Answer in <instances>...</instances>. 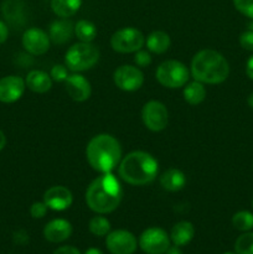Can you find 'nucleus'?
<instances>
[{"label": "nucleus", "mask_w": 253, "mask_h": 254, "mask_svg": "<svg viewBox=\"0 0 253 254\" xmlns=\"http://www.w3.org/2000/svg\"><path fill=\"white\" fill-rule=\"evenodd\" d=\"M141 119L149 130L161 131L166 128L169 113L166 107L159 101H150L144 104L141 109Z\"/></svg>", "instance_id": "obj_9"}, {"label": "nucleus", "mask_w": 253, "mask_h": 254, "mask_svg": "<svg viewBox=\"0 0 253 254\" xmlns=\"http://www.w3.org/2000/svg\"><path fill=\"white\" fill-rule=\"evenodd\" d=\"M1 12L11 25H22L25 21V5L22 0H5Z\"/></svg>", "instance_id": "obj_20"}, {"label": "nucleus", "mask_w": 253, "mask_h": 254, "mask_svg": "<svg viewBox=\"0 0 253 254\" xmlns=\"http://www.w3.org/2000/svg\"><path fill=\"white\" fill-rule=\"evenodd\" d=\"M164 254H183V252H181V250L178 246H173V247L170 246V247L168 248V251Z\"/></svg>", "instance_id": "obj_37"}, {"label": "nucleus", "mask_w": 253, "mask_h": 254, "mask_svg": "<svg viewBox=\"0 0 253 254\" xmlns=\"http://www.w3.org/2000/svg\"><path fill=\"white\" fill-rule=\"evenodd\" d=\"M236 10L253 20V0H233Z\"/></svg>", "instance_id": "obj_29"}, {"label": "nucleus", "mask_w": 253, "mask_h": 254, "mask_svg": "<svg viewBox=\"0 0 253 254\" xmlns=\"http://www.w3.org/2000/svg\"><path fill=\"white\" fill-rule=\"evenodd\" d=\"M155 77L161 86L174 89L185 86L190 77V72L183 62L169 60L159 64Z\"/></svg>", "instance_id": "obj_6"}, {"label": "nucleus", "mask_w": 253, "mask_h": 254, "mask_svg": "<svg viewBox=\"0 0 253 254\" xmlns=\"http://www.w3.org/2000/svg\"><path fill=\"white\" fill-rule=\"evenodd\" d=\"M193 236H195V227L192 223L189 221H180L171 228L170 241L174 243V246L183 247L191 242Z\"/></svg>", "instance_id": "obj_19"}, {"label": "nucleus", "mask_w": 253, "mask_h": 254, "mask_svg": "<svg viewBox=\"0 0 253 254\" xmlns=\"http://www.w3.org/2000/svg\"><path fill=\"white\" fill-rule=\"evenodd\" d=\"M145 39L144 35L134 27H123L111 37V46L119 54H131L141 50Z\"/></svg>", "instance_id": "obj_7"}, {"label": "nucleus", "mask_w": 253, "mask_h": 254, "mask_svg": "<svg viewBox=\"0 0 253 254\" xmlns=\"http://www.w3.org/2000/svg\"><path fill=\"white\" fill-rule=\"evenodd\" d=\"M106 246L112 254H133L136 251V238L126 230H117L107 235Z\"/></svg>", "instance_id": "obj_11"}, {"label": "nucleus", "mask_w": 253, "mask_h": 254, "mask_svg": "<svg viewBox=\"0 0 253 254\" xmlns=\"http://www.w3.org/2000/svg\"><path fill=\"white\" fill-rule=\"evenodd\" d=\"M252 207H253V200H252Z\"/></svg>", "instance_id": "obj_43"}, {"label": "nucleus", "mask_w": 253, "mask_h": 254, "mask_svg": "<svg viewBox=\"0 0 253 254\" xmlns=\"http://www.w3.org/2000/svg\"><path fill=\"white\" fill-rule=\"evenodd\" d=\"M170 37L164 31H154L146 39V47L153 54H164L170 47Z\"/></svg>", "instance_id": "obj_23"}, {"label": "nucleus", "mask_w": 253, "mask_h": 254, "mask_svg": "<svg viewBox=\"0 0 253 254\" xmlns=\"http://www.w3.org/2000/svg\"><path fill=\"white\" fill-rule=\"evenodd\" d=\"M191 74L195 81L201 83H222L230 74V64L220 52L210 49L201 50L191 61Z\"/></svg>", "instance_id": "obj_3"}, {"label": "nucleus", "mask_w": 253, "mask_h": 254, "mask_svg": "<svg viewBox=\"0 0 253 254\" xmlns=\"http://www.w3.org/2000/svg\"><path fill=\"white\" fill-rule=\"evenodd\" d=\"M186 184V176L179 169H169L160 176V185L164 190L176 192L184 189Z\"/></svg>", "instance_id": "obj_21"}, {"label": "nucleus", "mask_w": 253, "mask_h": 254, "mask_svg": "<svg viewBox=\"0 0 253 254\" xmlns=\"http://www.w3.org/2000/svg\"><path fill=\"white\" fill-rule=\"evenodd\" d=\"M134 62L136 64V66L139 67H146L151 64V56L149 52L143 51V50H139L135 52V57H134Z\"/></svg>", "instance_id": "obj_32"}, {"label": "nucleus", "mask_w": 253, "mask_h": 254, "mask_svg": "<svg viewBox=\"0 0 253 254\" xmlns=\"http://www.w3.org/2000/svg\"><path fill=\"white\" fill-rule=\"evenodd\" d=\"M84 254H103V252H102L101 250H98V248H88V250L84 252Z\"/></svg>", "instance_id": "obj_39"}, {"label": "nucleus", "mask_w": 253, "mask_h": 254, "mask_svg": "<svg viewBox=\"0 0 253 254\" xmlns=\"http://www.w3.org/2000/svg\"><path fill=\"white\" fill-rule=\"evenodd\" d=\"M113 81L122 91L134 92L143 86L144 74L138 67L123 64L114 71Z\"/></svg>", "instance_id": "obj_10"}, {"label": "nucleus", "mask_w": 253, "mask_h": 254, "mask_svg": "<svg viewBox=\"0 0 253 254\" xmlns=\"http://www.w3.org/2000/svg\"><path fill=\"white\" fill-rule=\"evenodd\" d=\"M5 145H6V136L2 133V130H0V151L5 148Z\"/></svg>", "instance_id": "obj_38"}, {"label": "nucleus", "mask_w": 253, "mask_h": 254, "mask_svg": "<svg viewBox=\"0 0 253 254\" xmlns=\"http://www.w3.org/2000/svg\"><path fill=\"white\" fill-rule=\"evenodd\" d=\"M22 46L29 54L40 56L49 51L50 37L44 30L39 27H31L22 35Z\"/></svg>", "instance_id": "obj_12"}, {"label": "nucleus", "mask_w": 253, "mask_h": 254, "mask_svg": "<svg viewBox=\"0 0 253 254\" xmlns=\"http://www.w3.org/2000/svg\"><path fill=\"white\" fill-rule=\"evenodd\" d=\"M72 235V225L63 218L52 220L45 226L44 237L51 243H61Z\"/></svg>", "instance_id": "obj_16"}, {"label": "nucleus", "mask_w": 253, "mask_h": 254, "mask_svg": "<svg viewBox=\"0 0 253 254\" xmlns=\"http://www.w3.org/2000/svg\"><path fill=\"white\" fill-rule=\"evenodd\" d=\"M99 60V50L92 42H79L69 47L64 62L69 71L82 72L92 68Z\"/></svg>", "instance_id": "obj_5"}, {"label": "nucleus", "mask_w": 253, "mask_h": 254, "mask_svg": "<svg viewBox=\"0 0 253 254\" xmlns=\"http://www.w3.org/2000/svg\"><path fill=\"white\" fill-rule=\"evenodd\" d=\"M223 254H237V253H236V252H235V253H231V252H227V253H223Z\"/></svg>", "instance_id": "obj_42"}, {"label": "nucleus", "mask_w": 253, "mask_h": 254, "mask_svg": "<svg viewBox=\"0 0 253 254\" xmlns=\"http://www.w3.org/2000/svg\"><path fill=\"white\" fill-rule=\"evenodd\" d=\"M250 30H253V22L252 24H250Z\"/></svg>", "instance_id": "obj_41"}, {"label": "nucleus", "mask_w": 253, "mask_h": 254, "mask_svg": "<svg viewBox=\"0 0 253 254\" xmlns=\"http://www.w3.org/2000/svg\"><path fill=\"white\" fill-rule=\"evenodd\" d=\"M68 76V68L64 64H56L52 67L51 72H50V77L55 82H64Z\"/></svg>", "instance_id": "obj_30"}, {"label": "nucleus", "mask_w": 253, "mask_h": 254, "mask_svg": "<svg viewBox=\"0 0 253 254\" xmlns=\"http://www.w3.org/2000/svg\"><path fill=\"white\" fill-rule=\"evenodd\" d=\"M86 158L93 170L101 174L112 173L121 163V144L109 134H98L89 140L86 148Z\"/></svg>", "instance_id": "obj_2"}, {"label": "nucleus", "mask_w": 253, "mask_h": 254, "mask_svg": "<svg viewBox=\"0 0 253 254\" xmlns=\"http://www.w3.org/2000/svg\"><path fill=\"white\" fill-rule=\"evenodd\" d=\"M232 226L241 232L253 230V213L250 211H238L232 217Z\"/></svg>", "instance_id": "obj_26"}, {"label": "nucleus", "mask_w": 253, "mask_h": 254, "mask_svg": "<svg viewBox=\"0 0 253 254\" xmlns=\"http://www.w3.org/2000/svg\"><path fill=\"white\" fill-rule=\"evenodd\" d=\"M139 246L148 254H164L170 247V237L163 228H146L139 237Z\"/></svg>", "instance_id": "obj_8"}, {"label": "nucleus", "mask_w": 253, "mask_h": 254, "mask_svg": "<svg viewBox=\"0 0 253 254\" xmlns=\"http://www.w3.org/2000/svg\"><path fill=\"white\" fill-rule=\"evenodd\" d=\"M82 5V0H51V9L57 16L67 19L76 14Z\"/></svg>", "instance_id": "obj_22"}, {"label": "nucleus", "mask_w": 253, "mask_h": 254, "mask_svg": "<svg viewBox=\"0 0 253 254\" xmlns=\"http://www.w3.org/2000/svg\"><path fill=\"white\" fill-rule=\"evenodd\" d=\"M74 26L69 20L62 19L56 20L51 24L49 30V37L54 44L63 45L71 40Z\"/></svg>", "instance_id": "obj_17"}, {"label": "nucleus", "mask_w": 253, "mask_h": 254, "mask_svg": "<svg viewBox=\"0 0 253 254\" xmlns=\"http://www.w3.org/2000/svg\"><path fill=\"white\" fill-rule=\"evenodd\" d=\"M47 208L49 207H47L44 201L42 202H34L31 205V207H30V215L34 218H42L46 215Z\"/></svg>", "instance_id": "obj_31"}, {"label": "nucleus", "mask_w": 253, "mask_h": 254, "mask_svg": "<svg viewBox=\"0 0 253 254\" xmlns=\"http://www.w3.org/2000/svg\"><path fill=\"white\" fill-rule=\"evenodd\" d=\"M44 202L54 211H64L73 202L72 192L64 186H52L44 193Z\"/></svg>", "instance_id": "obj_14"}, {"label": "nucleus", "mask_w": 253, "mask_h": 254, "mask_svg": "<svg viewBox=\"0 0 253 254\" xmlns=\"http://www.w3.org/2000/svg\"><path fill=\"white\" fill-rule=\"evenodd\" d=\"M183 94L184 99L189 104H191V106H197V104L202 103L205 101L206 89L203 87V83H201L198 81H193L184 88Z\"/></svg>", "instance_id": "obj_24"}, {"label": "nucleus", "mask_w": 253, "mask_h": 254, "mask_svg": "<svg viewBox=\"0 0 253 254\" xmlns=\"http://www.w3.org/2000/svg\"><path fill=\"white\" fill-rule=\"evenodd\" d=\"M247 103H248V106H250L251 108L253 109V92H252V93L250 94V96H248V98H247Z\"/></svg>", "instance_id": "obj_40"}, {"label": "nucleus", "mask_w": 253, "mask_h": 254, "mask_svg": "<svg viewBox=\"0 0 253 254\" xmlns=\"http://www.w3.org/2000/svg\"><path fill=\"white\" fill-rule=\"evenodd\" d=\"M246 74L250 79L253 81V55L247 60V64H246Z\"/></svg>", "instance_id": "obj_36"}, {"label": "nucleus", "mask_w": 253, "mask_h": 254, "mask_svg": "<svg viewBox=\"0 0 253 254\" xmlns=\"http://www.w3.org/2000/svg\"><path fill=\"white\" fill-rule=\"evenodd\" d=\"M26 84L19 76H6L0 79V102L14 103L19 101L24 94Z\"/></svg>", "instance_id": "obj_13"}, {"label": "nucleus", "mask_w": 253, "mask_h": 254, "mask_svg": "<svg viewBox=\"0 0 253 254\" xmlns=\"http://www.w3.org/2000/svg\"><path fill=\"white\" fill-rule=\"evenodd\" d=\"M54 254H82L77 248L72 247V246H62V247L57 248Z\"/></svg>", "instance_id": "obj_34"}, {"label": "nucleus", "mask_w": 253, "mask_h": 254, "mask_svg": "<svg viewBox=\"0 0 253 254\" xmlns=\"http://www.w3.org/2000/svg\"><path fill=\"white\" fill-rule=\"evenodd\" d=\"M158 161L145 151H131L119 163V176L126 183L143 186L155 180L158 175Z\"/></svg>", "instance_id": "obj_4"}, {"label": "nucleus", "mask_w": 253, "mask_h": 254, "mask_svg": "<svg viewBox=\"0 0 253 254\" xmlns=\"http://www.w3.org/2000/svg\"><path fill=\"white\" fill-rule=\"evenodd\" d=\"M74 34L81 42H92L97 36V27L88 20H79L74 25Z\"/></svg>", "instance_id": "obj_25"}, {"label": "nucleus", "mask_w": 253, "mask_h": 254, "mask_svg": "<svg viewBox=\"0 0 253 254\" xmlns=\"http://www.w3.org/2000/svg\"><path fill=\"white\" fill-rule=\"evenodd\" d=\"M64 84H66L67 93L73 101L84 102L91 97V83L82 74H69L64 81Z\"/></svg>", "instance_id": "obj_15"}, {"label": "nucleus", "mask_w": 253, "mask_h": 254, "mask_svg": "<svg viewBox=\"0 0 253 254\" xmlns=\"http://www.w3.org/2000/svg\"><path fill=\"white\" fill-rule=\"evenodd\" d=\"M240 44L247 51H253V30H247L241 34Z\"/></svg>", "instance_id": "obj_33"}, {"label": "nucleus", "mask_w": 253, "mask_h": 254, "mask_svg": "<svg viewBox=\"0 0 253 254\" xmlns=\"http://www.w3.org/2000/svg\"><path fill=\"white\" fill-rule=\"evenodd\" d=\"M9 36V29H7L6 24L0 20V44H4Z\"/></svg>", "instance_id": "obj_35"}, {"label": "nucleus", "mask_w": 253, "mask_h": 254, "mask_svg": "<svg viewBox=\"0 0 253 254\" xmlns=\"http://www.w3.org/2000/svg\"><path fill=\"white\" fill-rule=\"evenodd\" d=\"M123 196L121 183L112 173L102 174L89 184L86 191L87 206L99 215L111 213L119 206Z\"/></svg>", "instance_id": "obj_1"}, {"label": "nucleus", "mask_w": 253, "mask_h": 254, "mask_svg": "<svg viewBox=\"0 0 253 254\" xmlns=\"http://www.w3.org/2000/svg\"><path fill=\"white\" fill-rule=\"evenodd\" d=\"M89 232L97 237H104L111 232V223L103 216H96L89 221Z\"/></svg>", "instance_id": "obj_27"}, {"label": "nucleus", "mask_w": 253, "mask_h": 254, "mask_svg": "<svg viewBox=\"0 0 253 254\" xmlns=\"http://www.w3.org/2000/svg\"><path fill=\"white\" fill-rule=\"evenodd\" d=\"M235 252L237 254H253V232H243L236 240Z\"/></svg>", "instance_id": "obj_28"}, {"label": "nucleus", "mask_w": 253, "mask_h": 254, "mask_svg": "<svg viewBox=\"0 0 253 254\" xmlns=\"http://www.w3.org/2000/svg\"><path fill=\"white\" fill-rule=\"evenodd\" d=\"M25 84L30 91L35 93H46L52 87V78L46 72L34 69L27 73L25 78Z\"/></svg>", "instance_id": "obj_18"}]
</instances>
